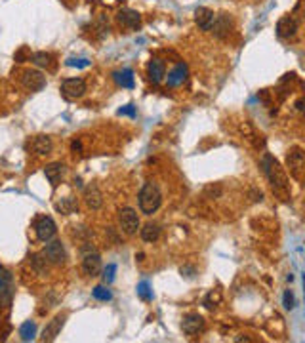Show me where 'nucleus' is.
<instances>
[{
	"mask_svg": "<svg viewBox=\"0 0 305 343\" xmlns=\"http://www.w3.org/2000/svg\"><path fill=\"white\" fill-rule=\"evenodd\" d=\"M210 31H212L214 36H217V38H223V36L231 31V18H229L227 14H219V16H215L214 25H212Z\"/></svg>",
	"mask_w": 305,
	"mask_h": 343,
	"instance_id": "obj_21",
	"label": "nucleus"
},
{
	"mask_svg": "<svg viewBox=\"0 0 305 343\" xmlns=\"http://www.w3.org/2000/svg\"><path fill=\"white\" fill-rule=\"evenodd\" d=\"M29 147H31V151L35 154H50L52 149H54V143H52V139L48 136H36L33 137V141L29 143Z\"/></svg>",
	"mask_w": 305,
	"mask_h": 343,
	"instance_id": "obj_19",
	"label": "nucleus"
},
{
	"mask_svg": "<svg viewBox=\"0 0 305 343\" xmlns=\"http://www.w3.org/2000/svg\"><path fill=\"white\" fill-rule=\"evenodd\" d=\"M92 296L99 301H109V299H113V294H111V290L105 288V286H96L94 292H92Z\"/></svg>",
	"mask_w": 305,
	"mask_h": 343,
	"instance_id": "obj_28",
	"label": "nucleus"
},
{
	"mask_svg": "<svg viewBox=\"0 0 305 343\" xmlns=\"http://www.w3.org/2000/svg\"><path fill=\"white\" fill-rule=\"evenodd\" d=\"M162 204V193L157 183L147 181L139 191V210L145 216H152Z\"/></svg>",
	"mask_w": 305,
	"mask_h": 343,
	"instance_id": "obj_2",
	"label": "nucleus"
},
{
	"mask_svg": "<svg viewBox=\"0 0 305 343\" xmlns=\"http://www.w3.org/2000/svg\"><path fill=\"white\" fill-rule=\"evenodd\" d=\"M31 61L40 69H48V67H52V55L46 54V52H36V54L31 55Z\"/></svg>",
	"mask_w": 305,
	"mask_h": 343,
	"instance_id": "obj_26",
	"label": "nucleus"
},
{
	"mask_svg": "<svg viewBox=\"0 0 305 343\" xmlns=\"http://www.w3.org/2000/svg\"><path fill=\"white\" fill-rule=\"evenodd\" d=\"M35 233L40 242H50L57 233L55 221L50 216H40L35 223Z\"/></svg>",
	"mask_w": 305,
	"mask_h": 343,
	"instance_id": "obj_5",
	"label": "nucleus"
},
{
	"mask_svg": "<svg viewBox=\"0 0 305 343\" xmlns=\"http://www.w3.org/2000/svg\"><path fill=\"white\" fill-rule=\"evenodd\" d=\"M118 225H120V229L128 236L137 233V229H139V217H137V212H135L134 208H122L118 212Z\"/></svg>",
	"mask_w": 305,
	"mask_h": 343,
	"instance_id": "obj_4",
	"label": "nucleus"
},
{
	"mask_svg": "<svg viewBox=\"0 0 305 343\" xmlns=\"http://www.w3.org/2000/svg\"><path fill=\"white\" fill-rule=\"evenodd\" d=\"M181 330H183V334L187 335H197L198 332L204 330V318L198 313H191L181 320Z\"/></svg>",
	"mask_w": 305,
	"mask_h": 343,
	"instance_id": "obj_12",
	"label": "nucleus"
},
{
	"mask_svg": "<svg viewBox=\"0 0 305 343\" xmlns=\"http://www.w3.org/2000/svg\"><path fill=\"white\" fill-rule=\"evenodd\" d=\"M147 74H149V80L152 84H161L162 78H164V74H166V65L162 59H151L149 65H147Z\"/></svg>",
	"mask_w": 305,
	"mask_h": 343,
	"instance_id": "obj_16",
	"label": "nucleus"
},
{
	"mask_svg": "<svg viewBox=\"0 0 305 343\" xmlns=\"http://www.w3.org/2000/svg\"><path fill=\"white\" fill-rule=\"evenodd\" d=\"M61 94L65 100H79L86 94V82L82 78H65L61 82Z\"/></svg>",
	"mask_w": 305,
	"mask_h": 343,
	"instance_id": "obj_6",
	"label": "nucleus"
},
{
	"mask_svg": "<svg viewBox=\"0 0 305 343\" xmlns=\"http://www.w3.org/2000/svg\"><path fill=\"white\" fill-rule=\"evenodd\" d=\"M82 271L86 277H98L101 273V258L99 253H86L82 260Z\"/></svg>",
	"mask_w": 305,
	"mask_h": 343,
	"instance_id": "obj_14",
	"label": "nucleus"
},
{
	"mask_svg": "<svg viewBox=\"0 0 305 343\" xmlns=\"http://www.w3.org/2000/svg\"><path fill=\"white\" fill-rule=\"evenodd\" d=\"M282 305H284V309H288V311H292V309L296 307V298H294L292 290H286V292H284V296H282Z\"/></svg>",
	"mask_w": 305,
	"mask_h": 343,
	"instance_id": "obj_32",
	"label": "nucleus"
},
{
	"mask_svg": "<svg viewBox=\"0 0 305 343\" xmlns=\"http://www.w3.org/2000/svg\"><path fill=\"white\" fill-rule=\"evenodd\" d=\"M113 80L117 82L118 86H122V88H128V90H132L134 88V71L130 69V67H124V69H118V71L113 72Z\"/></svg>",
	"mask_w": 305,
	"mask_h": 343,
	"instance_id": "obj_20",
	"label": "nucleus"
},
{
	"mask_svg": "<svg viewBox=\"0 0 305 343\" xmlns=\"http://www.w3.org/2000/svg\"><path fill=\"white\" fill-rule=\"evenodd\" d=\"M187 76H189V67L185 63H178L170 72H168L166 84H168L170 88H178V86H183V84L187 82Z\"/></svg>",
	"mask_w": 305,
	"mask_h": 343,
	"instance_id": "obj_13",
	"label": "nucleus"
},
{
	"mask_svg": "<svg viewBox=\"0 0 305 343\" xmlns=\"http://www.w3.org/2000/svg\"><path fill=\"white\" fill-rule=\"evenodd\" d=\"M84 202H86V206L90 208V210H99V208L103 206V195H101V191L96 185H88L84 189Z\"/></svg>",
	"mask_w": 305,
	"mask_h": 343,
	"instance_id": "obj_17",
	"label": "nucleus"
},
{
	"mask_svg": "<svg viewBox=\"0 0 305 343\" xmlns=\"http://www.w3.org/2000/svg\"><path fill=\"white\" fill-rule=\"evenodd\" d=\"M214 12L210 8H204V6H200V8L195 10V23L198 25L200 31H210L212 25H214Z\"/></svg>",
	"mask_w": 305,
	"mask_h": 343,
	"instance_id": "obj_15",
	"label": "nucleus"
},
{
	"mask_svg": "<svg viewBox=\"0 0 305 343\" xmlns=\"http://www.w3.org/2000/svg\"><path fill=\"white\" fill-rule=\"evenodd\" d=\"M118 115H126V117H135V107L132 105V103H128V105H124V107L118 109Z\"/></svg>",
	"mask_w": 305,
	"mask_h": 343,
	"instance_id": "obj_33",
	"label": "nucleus"
},
{
	"mask_svg": "<svg viewBox=\"0 0 305 343\" xmlns=\"http://www.w3.org/2000/svg\"><path fill=\"white\" fill-rule=\"evenodd\" d=\"M77 208H79V204H77V199H74V197H65V199H61L59 202H55V210L61 212V214H65V216L72 214Z\"/></svg>",
	"mask_w": 305,
	"mask_h": 343,
	"instance_id": "obj_23",
	"label": "nucleus"
},
{
	"mask_svg": "<svg viewBox=\"0 0 305 343\" xmlns=\"http://www.w3.org/2000/svg\"><path fill=\"white\" fill-rule=\"evenodd\" d=\"M63 168H65V166H63L61 162H52L44 168V176L48 178V181H50L54 187H57V185H59V181H61Z\"/></svg>",
	"mask_w": 305,
	"mask_h": 343,
	"instance_id": "obj_22",
	"label": "nucleus"
},
{
	"mask_svg": "<svg viewBox=\"0 0 305 343\" xmlns=\"http://www.w3.org/2000/svg\"><path fill=\"white\" fill-rule=\"evenodd\" d=\"M261 168H263L265 178L269 180L273 191H275V193H278V195H284V197H288L286 172H284V168L278 164L277 158H275L273 154L265 153V154H263V158H261Z\"/></svg>",
	"mask_w": 305,
	"mask_h": 343,
	"instance_id": "obj_1",
	"label": "nucleus"
},
{
	"mask_svg": "<svg viewBox=\"0 0 305 343\" xmlns=\"http://www.w3.org/2000/svg\"><path fill=\"white\" fill-rule=\"evenodd\" d=\"M159 236H161V227L157 223H147L141 229V238L145 242H155V240H159Z\"/></svg>",
	"mask_w": 305,
	"mask_h": 343,
	"instance_id": "obj_24",
	"label": "nucleus"
},
{
	"mask_svg": "<svg viewBox=\"0 0 305 343\" xmlns=\"http://www.w3.org/2000/svg\"><path fill=\"white\" fill-rule=\"evenodd\" d=\"M117 21L122 25L124 29H130V31H137L141 27V16L132 8H122L118 10L117 14Z\"/></svg>",
	"mask_w": 305,
	"mask_h": 343,
	"instance_id": "obj_10",
	"label": "nucleus"
},
{
	"mask_svg": "<svg viewBox=\"0 0 305 343\" xmlns=\"http://www.w3.org/2000/svg\"><path fill=\"white\" fill-rule=\"evenodd\" d=\"M303 294H305V275H303Z\"/></svg>",
	"mask_w": 305,
	"mask_h": 343,
	"instance_id": "obj_35",
	"label": "nucleus"
},
{
	"mask_svg": "<svg viewBox=\"0 0 305 343\" xmlns=\"http://www.w3.org/2000/svg\"><path fill=\"white\" fill-rule=\"evenodd\" d=\"M115 273H117V265L115 263H109L107 267L103 269V275H101V279L105 284H111L113 280H115Z\"/></svg>",
	"mask_w": 305,
	"mask_h": 343,
	"instance_id": "obj_31",
	"label": "nucleus"
},
{
	"mask_svg": "<svg viewBox=\"0 0 305 343\" xmlns=\"http://www.w3.org/2000/svg\"><path fill=\"white\" fill-rule=\"evenodd\" d=\"M286 166L292 178L297 181L305 180V153L299 147H292L286 154Z\"/></svg>",
	"mask_w": 305,
	"mask_h": 343,
	"instance_id": "obj_3",
	"label": "nucleus"
},
{
	"mask_svg": "<svg viewBox=\"0 0 305 343\" xmlns=\"http://www.w3.org/2000/svg\"><path fill=\"white\" fill-rule=\"evenodd\" d=\"M67 67H77V69H86V67H90V59H86V57H69L67 61H65Z\"/></svg>",
	"mask_w": 305,
	"mask_h": 343,
	"instance_id": "obj_30",
	"label": "nucleus"
},
{
	"mask_svg": "<svg viewBox=\"0 0 305 343\" xmlns=\"http://www.w3.org/2000/svg\"><path fill=\"white\" fill-rule=\"evenodd\" d=\"M137 296H139L141 299H145V301H149V299H152L151 284H149L147 280H143V282H139V284H137Z\"/></svg>",
	"mask_w": 305,
	"mask_h": 343,
	"instance_id": "obj_27",
	"label": "nucleus"
},
{
	"mask_svg": "<svg viewBox=\"0 0 305 343\" xmlns=\"http://www.w3.org/2000/svg\"><path fill=\"white\" fill-rule=\"evenodd\" d=\"M65 318H67V315H57L54 320H50V324L44 328V335H42L44 341H54L55 337L59 335L63 324H65Z\"/></svg>",
	"mask_w": 305,
	"mask_h": 343,
	"instance_id": "obj_18",
	"label": "nucleus"
},
{
	"mask_svg": "<svg viewBox=\"0 0 305 343\" xmlns=\"http://www.w3.org/2000/svg\"><path fill=\"white\" fill-rule=\"evenodd\" d=\"M297 35V21L292 16H284V18L278 19L277 23V36L278 38H284L290 40Z\"/></svg>",
	"mask_w": 305,
	"mask_h": 343,
	"instance_id": "obj_11",
	"label": "nucleus"
},
{
	"mask_svg": "<svg viewBox=\"0 0 305 343\" xmlns=\"http://www.w3.org/2000/svg\"><path fill=\"white\" fill-rule=\"evenodd\" d=\"M12 298H14V277L4 267H0V305L8 307Z\"/></svg>",
	"mask_w": 305,
	"mask_h": 343,
	"instance_id": "obj_8",
	"label": "nucleus"
},
{
	"mask_svg": "<svg viewBox=\"0 0 305 343\" xmlns=\"http://www.w3.org/2000/svg\"><path fill=\"white\" fill-rule=\"evenodd\" d=\"M297 109H299V111H301V113L305 115V98L301 101H297Z\"/></svg>",
	"mask_w": 305,
	"mask_h": 343,
	"instance_id": "obj_34",
	"label": "nucleus"
},
{
	"mask_svg": "<svg viewBox=\"0 0 305 343\" xmlns=\"http://www.w3.org/2000/svg\"><path fill=\"white\" fill-rule=\"evenodd\" d=\"M42 258H44V253H42V255H33L31 262H33V267H35L40 275H46V273H48V265H46L48 260H42Z\"/></svg>",
	"mask_w": 305,
	"mask_h": 343,
	"instance_id": "obj_29",
	"label": "nucleus"
},
{
	"mask_svg": "<svg viewBox=\"0 0 305 343\" xmlns=\"http://www.w3.org/2000/svg\"><path fill=\"white\" fill-rule=\"evenodd\" d=\"M19 80L31 92H40L46 86V76L40 71H36V69H25V71H21Z\"/></svg>",
	"mask_w": 305,
	"mask_h": 343,
	"instance_id": "obj_7",
	"label": "nucleus"
},
{
	"mask_svg": "<svg viewBox=\"0 0 305 343\" xmlns=\"http://www.w3.org/2000/svg\"><path fill=\"white\" fill-rule=\"evenodd\" d=\"M35 334H36V324L33 320L23 322L21 328H19V335H21L23 341H33V339H35Z\"/></svg>",
	"mask_w": 305,
	"mask_h": 343,
	"instance_id": "obj_25",
	"label": "nucleus"
},
{
	"mask_svg": "<svg viewBox=\"0 0 305 343\" xmlns=\"http://www.w3.org/2000/svg\"><path fill=\"white\" fill-rule=\"evenodd\" d=\"M42 253H44V258L48 260V263H52V265H63L65 263V258H67L61 240H50V242L46 244Z\"/></svg>",
	"mask_w": 305,
	"mask_h": 343,
	"instance_id": "obj_9",
	"label": "nucleus"
}]
</instances>
